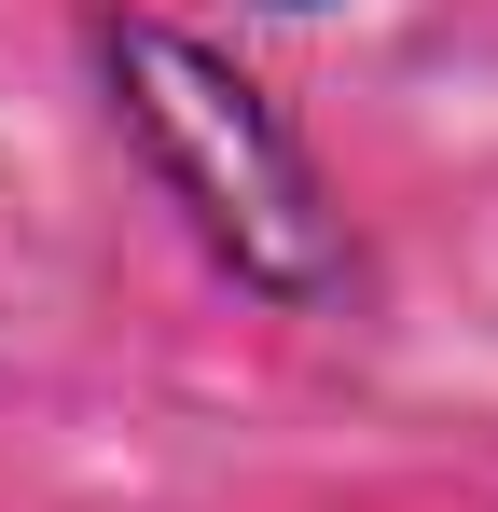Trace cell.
Segmentation results:
<instances>
[{
	"instance_id": "1",
	"label": "cell",
	"mask_w": 498,
	"mask_h": 512,
	"mask_svg": "<svg viewBox=\"0 0 498 512\" xmlns=\"http://www.w3.org/2000/svg\"><path fill=\"white\" fill-rule=\"evenodd\" d=\"M83 70H97V111L125 125V153L153 167V194L180 208V236L249 305H277V319H346L360 305L346 194L319 180L305 125L222 42H194L166 14H83Z\"/></svg>"
},
{
	"instance_id": "2",
	"label": "cell",
	"mask_w": 498,
	"mask_h": 512,
	"mask_svg": "<svg viewBox=\"0 0 498 512\" xmlns=\"http://www.w3.org/2000/svg\"><path fill=\"white\" fill-rule=\"evenodd\" d=\"M277 14H305V0H277Z\"/></svg>"
}]
</instances>
